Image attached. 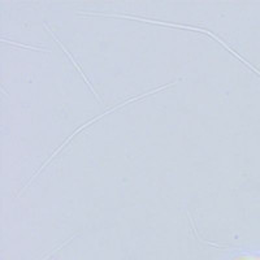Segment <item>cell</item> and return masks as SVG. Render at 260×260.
<instances>
[{
    "label": "cell",
    "instance_id": "6da1fadb",
    "mask_svg": "<svg viewBox=\"0 0 260 260\" xmlns=\"http://www.w3.org/2000/svg\"><path fill=\"white\" fill-rule=\"evenodd\" d=\"M238 260H251V259H238Z\"/></svg>",
    "mask_w": 260,
    "mask_h": 260
}]
</instances>
